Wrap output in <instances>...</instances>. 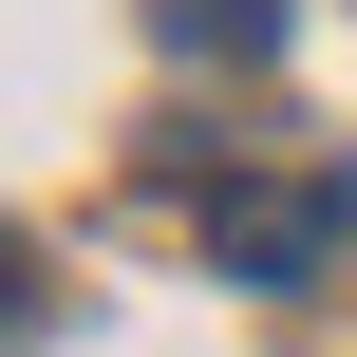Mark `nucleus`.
Masks as SVG:
<instances>
[{
  "instance_id": "f03ea898",
  "label": "nucleus",
  "mask_w": 357,
  "mask_h": 357,
  "mask_svg": "<svg viewBox=\"0 0 357 357\" xmlns=\"http://www.w3.org/2000/svg\"><path fill=\"white\" fill-rule=\"evenodd\" d=\"M282 19H301V0H151L169 56H282Z\"/></svg>"
},
{
  "instance_id": "f257e3e1",
  "label": "nucleus",
  "mask_w": 357,
  "mask_h": 357,
  "mask_svg": "<svg viewBox=\"0 0 357 357\" xmlns=\"http://www.w3.org/2000/svg\"><path fill=\"white\" fill-rule=\"evenodd\" d=\"M188 226H207V245H226L245 282H301V264H320V226H301V207H264V188H207Z\"/></svg>"
},
{
  "instance_id": "7ed1b4c3",
  "label": "nucleus",
  "mask_w": 357,
  "mask_h": 357,
  "mask_svg": "<svg viewBox=\"0 0 357 357\" xmlns=\"http://www.w3.org/2000/svg\"><path fill=\"white\" fill-rule=\"evenodd\" d=\"M38 320H56V264H38V245H19V226H0V357L38 339Z\"/></svg>"
},
{
  "instance_id": "20e7f679",
  "label": "nucleus",
  "mask_w": 357,
  "mask_h": 357,
  "mask_svg": "<svg viewBox=\"0 0 357 357\" xmlns=\"http://www.w3.org/2000/svg\"><path fill=\"white\" fill-rule=\"evenodd\" d=\"M339 226H357V169H339Z\"/></svg>"
}]
</instances>
